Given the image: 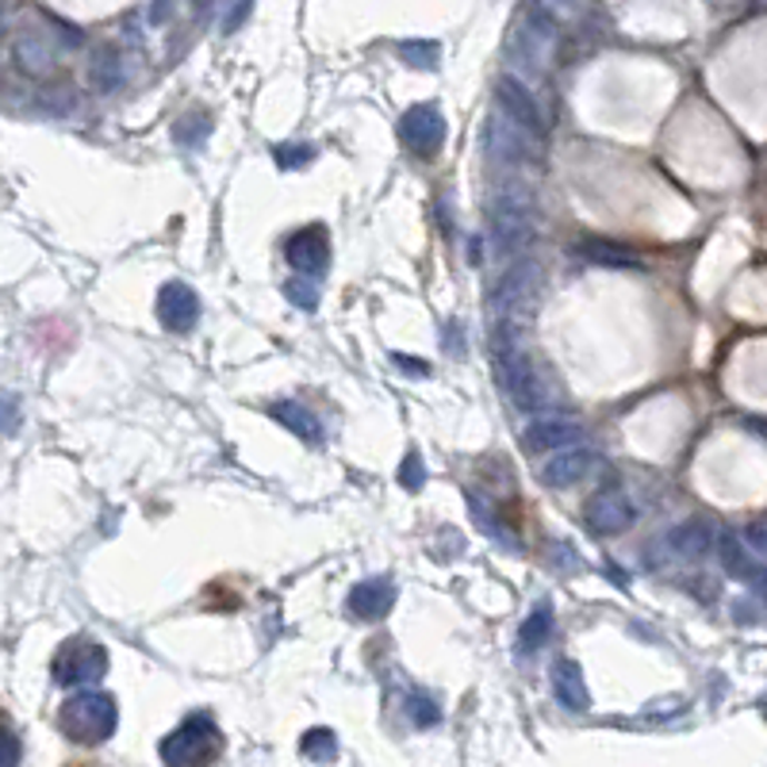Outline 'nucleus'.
<instances>
[{
  "label": "nucleus",
  "instance_id": "obj_17",
  "mask_svg": "<svg viewBox=\"0 0 767 767\" xmlns=\"http://www.w3.org/2000/svg\"><path fill=\"white\" fill-rule=\"evenodd\" d=\"M553 695H557V702L564 706V710H572V714H583L591 706L588 684H583V671H580V663H576V660H557Z\"/></svg>",
  "mask_w": 767,
  "mask_h": 767
},
{
  "label": "nucleus",
  "instance_id": "obj_20",
  "mask_svg": "<svg viewBox=\"0 0 767 767\" xmlns=\"http://www.w3.org/2000/svg\"><path fill=\"white\" fill-rule=\"evenodd\" d=\"M549 637H553V610H549V602H541V607L530 610V618L519 629V649L538 652L549 645Z\"/></svg>",
  "mask_w": 767,
  "mask_h": 767
},
{
  "label": "nucleus",
  "instance_id": "obj_33",
  "mask_svg": "<svg viewBox=\"0 0 767 767\" xmlns=\"http://www.w3.org/2000/svg\"><path fill=\"white\" fill-rule=\"evenodd\" d=\"M737 580H745L756 594H764V599H767V564H756V560H748L745 572H740Z\"/></svg>",
  "mask_w": 767,
  "mask_h": 767
},
{
  "label": "nucleus",
  "instance_id": "obj_18",
  "mask_svg": "<svg viewBox=\"0 0 767 767\" xmlns=\"http://www.w3.org/2000/svg\"><path fill=\"white\" fill-rule=\"evenodd\" d=\"M668 549L676 557H684V560H698V557H706L714 549V530L706 522H679L676 530L668 533Z\"/></svg>",
  "mask_w": 767,
  "mask_h": 767
},
{
  "label": "nucleus",
  "instance_id": "obj_15",
  "mask_svg": "<svg viewBox=\"0 0 767 767\" xmlns=\"http://www.w3.org/2000/svg\"><path fill=\"white\" fill-rule=\"evenodd\" d=\"M594 461H599V456L591 450H557L553 461H545V469H541V480H545L549 488H572L594 469Z\"/></svg>",
  "mask_w": 767,
  "mask_h": 767
},
{
  "label": "nucleus",
  "instance_id": "obj_9",
  "mask_svg": "<svg viewBox=\"0 0 767 767\" xmlns=\"http://www.w3.org/2000/svg\"><path fill=\"white\" fill-rule=\"evenodd\" d=\"M12 62L28 77H50L58 70V42L42 28H23L12 39Z\"/></svg>",
  "mask_w": 767,
  "mask_h": 767
},
{
  "label": "nucleus",
  "instance_id": "obj_31",
  "mask_svg": "<svg viewBox=\"0 0 767 767\" xmlns=\"http://www.w3.org/2000/svg\"><path fill=\"white\" fill-rule=\"evenodd\" d=\"M20 400H16L12 392H0V430L4 434H16L20 430Z\"/></svg>",
  "mask_w": 767,
  "mask_h": 767
},
{
  "label": "nucleus",
  "instance_id": "obj_8",
  "mask_svg": "<svg viewBox=\"0 0 767 767\" xmlns=\"http://www.w3.org/2000/svg\"><path fill=\"white\" fill-rule=\"evenodd\" d=\"M400 139L407 146L411 154H419V158H430V154H437V146L445 142V116L437 108L430 105H415L403 111L400 119Z\"/></svg>",
  "mask_w": 767,
  "mask_h": 767
},
{
  "label": "nucleus",
  "instance_id": "obj_21",
  "mask_svg": "<svg viewBox=\"0 0 767 767\" xmlns=\"http://www.w3.org/2000/svg\"><path fill=\"white\" fill-rule=\"evenodd\" d=\"M89 81L97 92H116L119 85H124V58H119V50H111V47L100 50L97 62H92V70H89Z\"/></svg>",
  "mask_w": 767,
  "mask_h": 767
},
{
  "label": "nucleus",
  "instance_id": "obj_28",
  "mask_svg": "<svg viewBox=\"0 0 767 767\" xmlns=\"http://www.w3.org/2000/svg\"><path fill=\"white\" fill-rule=\"evenodd\" d=\"M400 55L407 58L411 66H419V70H430V66L437 62V55H442V47H437V42H403Z\"/></svg>",
  "mask_w": 767,
  "mask_h": 767
},
{
  "label": "nucleus",
  "instance_id": "obj_30",
  "mask_svg": "<svg viewBox=\"0 0 767 767\" xmlns=\"http://www.w3.org/2000/svg\"><path fill=\"white\" fill-rule=\"evenodd\" d=\"M277 166L281 169H299V166H307V161L315 158V146H277Z\"/></svg>",
  "mask_w": 767,
  "mask_h": 767
},
{
  "label": "nucleus",
  "instance_id": "obj_11",
  "mask_svg": "<svg viewBox=\"0 0 767 767\" xmlns=\"http://www.w3.org/2000/svg\"><path fill=\"white\" fill-rule=\"evenodd\" d=\"M637 519V511H633V499L626 495L622 488H602V491H594L591 495V503H588V525L594 533H622L629 530Z\"/></svg>",
  "mask_w": 767,
  "mask_h": 767
},
{
  "label": "nucleus",
  "instance_id": "obj_24",
  "mask_svg": "<svg viewBox=\"0 0 767 767\" xmlns=\"http://www.w3.org/2000/svg\"><path fill=\"white\" fill-rule=\"evenodd\" d=\"M299 753L307 756V760H334L338 756V737H334L331 729H312L304 737V745H299Z\"/></svg>",
  "mask_w": 767,
  "mask_h": 767
},
{
  "label": "nucleus",
  "instance_id": "obj_37",
  "mask_svg": "<svg viewBox=\"0 0 767 767\" xmlns=\"http://www.w3.org/2000/svg\"><path fill=\"white\" fill-rule=\"evenodd\" d=\"M0 31H4V4H0Z\"/></svg>",
  "mask_w": 767,
  "mask_h": 767
},
{
  "label": "nucleus",
  "instance_id": "obj_3",
  "mask_svg": "<svg viewBox=\"0 0 767 767\" xmlns=\"http://www.w3.org/2000/svg\"><path fill=\"white\" fill-rule=\"evenodd\" d=\"M484 150L491 166L514 169V166H538L541 161V135H533L530 127H522L519 119H511L503 108L491 116L484 131Z\"/></svg>",
  "mask_w": 767,
  "mask_h": 767
},
{
  "label": "nucleus",
  "instance_id": "obj_23",
  "mask_svg": "<svg viewBox=\"0 0 767 767\" xmlns=\"http://www.w3.org/2000/svg\"><path fill=\"white\" fill-rule=\"evenodd\" d=\"M580 254L588 257L591 265H614V269H637V257L626 254L622 246H610V243H583Z\"/></svg>",
  "mask_w": 767,
  "mask_h": 767
},
{
  "label": "nucleus",
  "instance_id": "obj_35",
  "mask_svg": "<svg viewBox=\"0 0 767 767\" xmlns=\"http://www.w3.org/2000/svg\"><path fill=\"white\" fill-rule=\"evenodd\" d=\"M392 361L403 368V373H411V376H426L430 373L426 361H419V357H403V353H392Z\"/></svg>",
  "mask_w": 767,
  "mask_h": 767
},
{
  "label": "nucleus",
  "instance_id": "obj_10",
  "mask_svg": "<svg viewBox=\"0 0 767 767\" xmlns=\"http://www.w3.org/2000/svg\"><path fill=\"white\" fill-rule=\"evenodd\" d=\"M495 100H499V108H503L507 116L519 119L522 127H530L533 135H545V111H541L538 97H533V89L522 81V77H514V73L499 77Z\"/></svg>",
  "mask_w": 767,
  "mask_h": 767
},
{
  "label": "nucleus",
  "instance_id": "obj_22",
  "mask_svg": "<svg viewBox=\"0 0 767 767\" xmlns=\"http://www.w3.org/2000/svg\"><path fill=\"white\" fill-rule=\"evenodd\" d=\"M469 511H472V519H476V525L488 533L491 541H499V545H507V549H519V538H514V533L507 530V525L488 511L484 499H480V495H469Z\"/></svg>",
  "mask_w": 767,
  "mask_h": 767
},
{
  "label": "nucleus",
  "instance_id": "obj_32",
  "mask_svg": "<svg viewBox=\"0 0 767 767\" xmlns=\"http://www.w3.org/2000/svg\"><path fill=\"white\" fill-rule=\"evenodd\" d=\"M20 764V740H16L12 729L0 726V767H16Z\"/></svg>",
  "mask_w": 767,
  "mask_h": 767
},
{
  "label": "nucleus",
  "instance_id": "obj_7",
  "mask_svg": "<svg viewBox=\"0 0 767 767\" xmlns=\"http://www.w3.org/2000/svg\"><path fill=\"white\" fill-rule=\"evenodd\" d=\"M105 671H108V652H105V645L92 641V637H73V641H66L55 657V679L62 687L97 684Z\"/></svg>",
  "mask_w": 767,
  "mask_h": 767
},
{
  "label": "nucleus",
  "instance_id": "obj_25",
  "mask_svg": "<svg viewBox=\"0 0 767 767\" xmlns=\"http://www.w3.org/2000/svg\"><path fill=\"white\" fill-rule=\"evenodd\" d=\"M174 135H177L180 146H200L212 135V124H208V116H204V111H188V116H180Z\"/></svg>",
  "mask_w": 767,
  "mask_h": 767
},
{
  "label": "nucleus",
  "instance_id": "obj_36",
  "mask_svg": "<svg viewBox=\"0 0 767 767\" xmlns=\"http://www.w3.org/2000/svg\"><path fill=\"white\" fill-rule=\"evenodd\" d=\"M249 4H254V0H238V8H235V12L227 16V31L243 28V20H246V12H249Z\"/></svg>",
  "mask_w": 767,
  "mask_h": 767
},
{
  "label": "nucleus",
  "instance_id": "obj_27",
  "mask_svg": "<svg viewBox=\"0 0 767 767\" xmlns=\"http://www.w3.org/2000/svg\"><path fill=\"white\" fill-rule=\"evenodd\" d=\"M407 718L415 721V726H437L442 721V710H437V702L434 698H426V695H411L407 698Z\"/></svg>",
  "mask_w": 767,
  "mask_h": 767
},
{
  "label": "nucleus",
  "instance_id": "obj_13",
  "mask_svg": "<svg viewBox=\"0 0 767 767\" xmlns=\"http://www.w3.org/2000/svg\"><path fill=\"white\" fill-rule=\"evenodd\" d=\"M580 437V422L572 415H538L525 422L522 430V450L530 453H549V450H564Z\"/></svg>",
  "mask_w": 767,
  "mask_h": 767
},
{
  "label": "nucleus",
  "instance_id": "obj_26",
  "mask_svg": "<svg viewBox=\"0 0 767 767\" xmlns=\"http://www.w3.org/2000/svg\"><path fill=\"white\" fill-rule=\"evenodd\" d=\"M284 296H288L299 312H315V307H318L315 277H288V281H284Z\"/></svg>",
  "mask_w": 767,
  "mask_h": 767
},
{
  "label": "nucleus",
  "instance_id": "obj_1",
  "mask_svg": "<svg viewBox=\"0 0 767 767\" xmlns=\"http://www.w3.org/2000/svg\"><path fill=\"white\" fill-rule=\"evenodd\" d=\"M491 243L503 254H519L533 243V196L519 180H503L488 200Z\"/></svg>",
  "mask_w": 767,
  "mask_h": 767
},
{
  "label": "nucleus",
  "instance_id": "obj_6",
  "mask_svg": "<svg viewBox=\"0 0 767 767\" xmlns=\"http://www.w3.org/2000/svg\"><path fill=\"white\" fill-rule=\"evenodd\" d=\"M161 760L166 764H204V760H215V753H219V729H215L212 718H188L185 726H177L169 732L166 740H161Z\"/></svg>",
  "mask_w": 767,
  "mask_h": 767
},
{
  "label": "nucleus",
  "instance_id": "obj_5",
  "mask_svg": "<svg viewBox=\"0 0 767 767\" xmlns=\"http://www.w3.org/2000/svg\"><path fill=\"white\" fill-rule=\"evenodd\" d=\"M557 50V16L545 4H530L522 12V20L514 23L511 36V58L522 66H533L538 73L549 70Z\"/></svg>",
  "mask_w": 767,
  "mask_h": 767
},
{
  "label": "nucleus",
  "instance_id": "obj_29",
  "mask_svg": "<svg viewBox=\"0 0 767 767\" xmlns=\"http://www.w3.org/2000/svg\"><path fill=\"white\" fill-rule=\"evenodd\" d=\"M400 484L407 491H422V484H426V464H422L419 453H407L400 464Z\"/></svg>",
  "mask_w": 767,
  "mask_h": 767
},
{
  "label": "nucleus",
  "instance_id": "obj_2",
  "mask_svg": "<svg viewBox=\"0 0 767 767\" xmlns=\"http://www.w3.org/2000/svg\"><path fill=\"white\" fill-rule=\"evenodd\" d=\"M116 721H119L116 698L105 691H77L62 706V714H58V726L77 745H100V740H108L116 732Z\"/></svg>",
  "mask_w": 767,
  "mask_h": 767
},
{
  "label": "nucleus",
  "instance_id": "obj_14",
  "mask_svg": "<svg viewBox=\"0 0 767 767\" xmlns=\"http://www.w3.org/2000/svg\"><path fill=\"white\" fill-rule=\"evenodd\" d=\"M284 257L296 273H323L331 262V238L323 227H304L284 243Z\"/></svg>",
  "mask_w": 767,
  "mask_h": 767
},
{
  "label": "nucleus",
  "instance_id": "obj_12",
  "mask_svg": "<svg viewBox=\"0 0 767 767\" xmlns=\"http://www.w3.org/2000/svg\"><path fill=\"white\" fill-rule=\"evenodd\" d=\"M158 318H161V326H166V331L188 334L196 323H200V296H196V292L188 288V284H180V281L161 284Z\"/></svg>",
  "mask_w": 767,
  "mask_h": 767
},
{
  "label": "nucleus",
  "instance_id": "obj_4",
  "mask_svg": "<svg viewBox=\"0 0 767 767\" xmlns=\"http://www.w3.org/2000/svg\"><path fill=\"white\" fill-rule=\"evenodd\" d=\"M495 384L503 387V395L522 411L545 407L549 387L541 381V373L533 368V361L525 357L519 346H499L495 350Z\"/></svg>",
  "mask_w": 767,
  "mask_h": 767
},
{
  "label": "nucleus",
  "instance_id": "obj_34",
  "mask_svg": "<svg viewBox=\"0 0 767 767\" xmlns=\"http://www.w3.org/2000/svg\"><path fill=\"white\" fill-rule=\"evenodd\" d=\"M745 541H748V549H753V553L767 557V522H753V525H748Z\"/></svg>",
  "mask_w": 767,
  "mask_h": 767
},
{
  "label": "nucleus",
  "instance_id": "obj_16",
  "mask_svg": "<svg viewBox=\"0 0 767 767\" xmlns=\"http://www.w3.org/2000/svg\"><path fill=\"white\" fill-rule=\"evenodd\" d=\"M395 607V588L392 580H361L350 591V610L365 622H381L387 618V610Z\"/></svg>",
  "mask_w": 767,
  "mask_h": 767
},
{
  "label": "nucleus",
  "instance_id": "obj_19",
  "mask_svg": "<svg viewBox=\"0 0 767 767\" xmlns=\"http://www.w3.org/2000/svg\"><path fill=\"white\" fill-rule=\"evenodd\" d=\"M269 415L277 419L284 430H292L296 437H304V442H318V437H323V426H318V419L304 407V403H296V400H277L269 407Z\"/></svg>",
  "mask_w": 767,
  "mask_h": 767
}]
</instances>
